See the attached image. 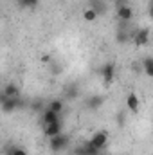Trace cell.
Listing matches in <instances>:
<instances>
[{
  "label": "cell",
  "instance_id": "6da1fadb",
  "mask_svg": "<svg viewBox=\"0 0 153 155\" xmlns=\"http://www.w3.org/2000/svg\"><path fill=\"white\" fill-rule=\"evenodd\" d=\"M69 141H70V137L67 135V134H58V135H52V137H49V148L52 150V152H61V150H65L67 148V144H69Z\"/></svg>",
  "mask_w": 153,
  "mask_h": 155
},
{
  "label": "cell",
  "instance_id": "ba28073f",
  "mask_svg": "<svg viewBox=\"0 0 153 155\" xmlns=\"http://www.w3.org/2000/svg\"><path fill=\"white\" fill-rule=\"evenodd\" d=\"M103 103H105V96L96 94V96H90V97L86 99V108H88V110H97V108L103 107Z\"/></svg>",
  "mask_w": 153,
  "mask_h": 155
},
{
  "label": "cell",
  "instance_id": "e0dca14e",
  "mask_svg": "<svg viewBox=\"0 0 153 155\" xmlns=\"http://www.w3.org/2000/svg\"><path fill=\"white\" fill-rule=\"evenodd\" d=\"M40 4V0H18V5L22 9H34Z\"/></svg>",
  "mask_w": 153,
  "mask_h": 155
},
{
  "label": "cell",
  "instance_id": "5bb4252c",
  "mask_svg": "<svg viewBox=\"0 0 153 155\" xmlns=\"http://www.w3.org/2000/svg\"><path fill=\"white\" fill-rule=\"evenodd\" d=\"M97 16H99V15H97L92 7H86V9L83 11V20H85V22H96Z\"/></svg>",
  "mask_w": 153,
  "mask_h": 155
},
{
  "label": "cell",
  "instance_id": "8fae6325",
  "mask_svg": "<svg viewBox=\"0 0 153 155\" xmlns=\"http://www.w3.org/2000/svg\"><path fill=\"white\" fill-rule=\"evenodd\" d=\"M58 121H61L60 119V114H56V112H52V110H45L43 112V117H41V124L45 126V124H50V123H58Z\"/></svg>",
  "mask_w": 153,
  "mask_h": 155
},
{
  "label": "cell",
  "instance_id": "7c38bea8",
  "mask_svg": "<svg viewBox=\"0 0 153 155\" xmlns=\"http://www.w3.org/2000/svg\"><path fill=\"white\" fill-rule=\"evenodd\" d=\"M2 92H4L7 97H18V96H20V88H18V85H15V83H7V85L2 88Z\"/></svg>",
  "mask_w": 153,
  "mask_h": 155
},
{
  "label": "cell",
  "instance_id": "ffe728a7",
  "mask_svg": "<svg viewBox=\"0 0 153 155\" xmlns=\"http://www.w3.org/2000/svg\"><path fill=\"white\" fill-rule=\"evenodd\" d=\"M5 99H7V96H5V94H4V92L0 90V105H2V103H4Z\"/></svg>",
  "mask_w": 153,
  "mask_h": 155
},
{
  "label": "cell",
  "instance_id": "9a60e30c",
  "mask_svg": "<svg viewBox=\"0 0 153 155\" xmlns=\"http://www.w3.org/2000/svg\"><path fill=\"white\" fill-rule=\"evenodd\" d=\"M142 67H144V72H146V76H153V60L151 56H148V58H144L142 60Z\"/></svg>",
  "mask_w": 153,
  "mask_h": 155
},
{
  "label": "cell",
  "instance_id": "5b68a950",
  "mask_svg": "<svg viewBox=\"0 0 153 155\" xmlns=\"http://www.w3.org/2000/svg\"><path fill=\"white\" fill-rule=\"evenodd\" d=\"M0 107H2V112L4 114H11V112L18 110L22 107V101H20V97H7Z\"/></svg>",
  "mask_w": 153,
  "mask_h": 155
},
{
  "label": "cell",
  "instance_id": "3957f363",
  "mask_svg": "<svg viewBox=\"0 0 153 155\" xmlns=\"http://www.w3.org/2000/svg\"><path fill=\"white\" fill-rule=\"evenodd\" d=\"M106 143H108V132H105V130L96 132L94 137L88 141V144L94 146V148H97V150H103V148L106 146Z\"/></svg>",
  "mask_w": 153,
  "mask_h": 155
},
{
  "label": "cell",
  "instance_id": "30bf717a",
  "mask_svg": "<svg viewBox=\"0 0 153 155\" xmlns=\"http://www.w3.org/2000/svg\"><path fill=\"white\" fill-rule=\"evenodd\" d=\"M63 96H65L67 99H76L77 96H79V85H77V83H69V85H65V87H63Z\"/></svg>",
  "mask_w": 153,
  "mask_h": 155
},
{
  "label": "cell",
  "instance_id": "277c9868",
  "mask_svg": "<svg viewBox=\"0 0 153 155\" xmlns=\"http://www.w3.org/2000/svg\"><path fill=\"white\" fill-rule=\"evenodd\" d=\"M133 43H135L137 47L148 45V43H150V29H148V27H142V29L135 31V35H133Z\"/></svg>",
  "mask_w": 153,
  "mask_h": 155
},
{
  "label": "cell",
  "instance_id": "9c48e42d",
  "mask_svg": "<svg viewBox=\"0 0 153 155\" xmlns=\"http://www.w3.org/2000/svg\"><path fill=\"white\" fill-rule=\"evenodd\" d=\"M43 132H45V135H47V137H52V135L61 134V132H63L61 121H58V123H50V124H45V126H43Z\"/></svg>",
  "mask_w": 153,
  "mask_h": 155
},
{
  "label": "cell",
  "instance_id": "7a4b0ae2",
  "mask_svg": "<svg viewBox=\"0 0 153 155\" xmlns=\"http://www.w3.org/2000/svg\"><path fill=\"white\" fill-rule=\"evenodd\" d=\"M115 72H117V67H115L114 61H106L99 67V74H101L105 83H112L115 79Z\"/></svg>",
  "mask_w": 153,
  "mask_h": 155
},
{
  "label": "cell",
  "instance_id": "ac0fdd59",
  "mask_svg": "<svg viewBox=\"0 0 153 155\" xmlns=\"http://www.w3.org/2000/svg\"><path fill=\"white\" fill-rule=\"evenodd\" d=\"M74 155H86V150H85V144L83 146H77L74 150Z\"/></svg>",
  "mask_w": 153,
  "mask_h": 155
},
{
  "label": "cell",
  "instance_id": "2e32d148",
  "mask_svg": "<svg viewBox=\"0 0 153 155\" xmlns=\"http://www.w3.org/2000/svg\"><path fill=\"white\" fill-rule=\"evenodd\" d=\"M5 155H27V150L24 146H9L5 150Z\"/></svg>",
  "mask_w": 153,
  "mask_h": 155
},
{
  "label": "cell",
  "instance_id": "d6986e66",
  "mask_svg": "<svg viewBox=\"0 0 153 155\" xmlns=\"http://www.w3.org/2000/svg\"><path fill=\"white\" fill-rule=\"evenodd\" d=\"M117 41H119V43H122V41H128V36H126V33H119V36H117Z\"/></svg>",
  "mask_w": 153,
  "mask_h": 155
},
{
  "label": "cell",
  "instance_id": "4fadbf2b",
  "mask_svg": "<svg viewBox=\"0 0 153 155\" xmlns=\"http://www.w3.org/2000/svg\"><path fill=\"white\" fill-rule=\"evenodd\" d=\"M63 101L61 99H52V101H49V105H47V108L49 110H52V112H56V114H61L63 112Z\"/></svg>",
  "mask_w": 153,
  "mask_h": 155
},
{
  "label": "cell",
  "instance_id": "52a82bcc",
  "mask_svg": "<svg viewBox=\"0 0 153 155\" xmlns=\"http://www.w3.org/2000/svg\"><path fill=\"white\" fill-rule=\"evenodd\" d=\"M117 18L122 22H130L133 18V9L126 4V5H119L117 7Z\"/></svg>",
  "mask_w": 153,
  "mask_h": 155
},
{
  "label": "cell",
  "instance_id": "8992f818",
  "mask_svg": "<svg viewBox=\"0 0 153 155\" xmlns=\"http://www.w3.org/2000/svg\"><path fill=\"white\" fill-rule=\"evenodd\" d=\"M126 107H128V110L130 112H139V108H141V101H139V96L135 94V92H130L128 96H126Z\"/></svg>",
  "mask_w": 153,
  "mask_h": 155
}]
</instances>
